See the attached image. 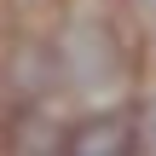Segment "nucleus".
Segmentation results:
<instances>
[{
    "instance_id": "f257e3e1",
    "label": "nucleus",
    "mask_w": 156,
    "mask_h": 156,
    "mask_svg": "<svg viewBox=\"0 0 156 156\" xmlns=\"http://www.w3.org/2000/svg\"><path fill=\"white\" fill-rule=\"evenodd\" d=\"M58 58H64V69H69L75 87H110L122 75V46H116L110 23H75L64 35V52Z\"/></svg>"
},
{
    "instance_id": "f03ea898",
    "label": "nucleus",
    "mask_w": 156,
    "mask_h": 156,
    "mask_svg": "<svg viewBox=\"0 0 156 156\" xmlns=\"http://www.w3.org/2000/svg\"><path fill=\"white\" fill-rule=\"evenodd\" d=\"M139 151V127L127 110H98V116H81L69 122L64 133V156H133Z\"/></svg>"
},
{
    "instance_id": "7ed1b4c3",
    "label": "nucleus",
    "mask_w": 156,
    "mask_h": 156,
    "mask_svg": "<svg viewBox=\"0 0 156 156\" xmlns=\"http://www.w3.org/2000/svg\"><path fill=\"white\" fill-rule=\"evenodd\" d=\"M0 127H12V81H0Z\"/></svg>"
},
{
    "instance_id": "20e7f679",
    "label": "nucleus",
    "mask_w": 156,
    "mask_h": 156,
    "mask_svg": "<svg viewBox=\"0 0 156 156\" xmlns=\"http://www.w3.org/2000/svg\"><path fill=\"white\" fill-rule=\"evenodd\" d=\"M145 6H156V0H145Z\"/></svg>"
}]
</instances>
